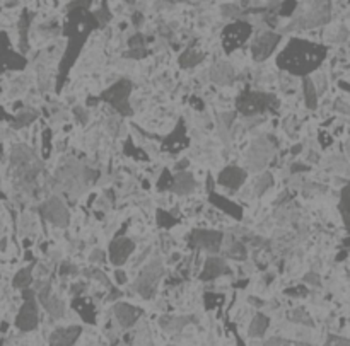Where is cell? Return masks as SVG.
Returning <instances> with one entry per match:
<instances>
[{"label":"cell","mask_w":350,"mask_h":346,"mask_svg":"<svg viewBox=\"0 0 350 346\" xmlns=\"http://www.w3.org/2000/svg\"><path fill=\"white\" fill-rule=\"evenodd\" d=\"M96 28H99V23L94 12H89V9L77 7V9L68 10L65 29H63V33H65V36L68 38V43H67L65 55H63L60 62V73H58L57 90L62 89L72 65L76 63L77 56L81 55V50L84 48V45H86L87 36Z\"/></svg>","instance_id":"6da1fadb"},{"label":"cell","mask_w":350,"mask_h":346,"mask_svg":"<svg viewBox=\"0 0 350 346\" xmlns=\"http://www.w3.org/2000/svg\"><path fill=\"white\" fill-rule=\"evenodd\" d=\"M326 51L325 45L292 38L284 48V51L279 53L277 67L296 77H307L323 63L326 58Z\"/></svg>","instance_id":"7a4b0ae2"},{"label":"cell","mask_w":350,"mask_h":346,"mask_svg":"<svg viewBox=\"0 0 350 346\" xmlns=\"http://www.w3.org/2000/svg\"><path fill=\"white\" fill-rule=\"evenodd\" d=\"M279 99L273 94L258 92V90H245L243 94L237 95L236 99V109L237 113L245 116H254L262 114L265 111L279 109Z\"/></svg>","instance_id":"3957f363"},{"label":"cell","mask_w":350,"mask_h":346,"mask_svg":"<svg viewBox=\"0 0 350 346\" xmlns=\"http://www.w3.org/2000/svg\"><path fill=\"white\" fill-rule=\"evenodd\" d=\"M132 87L134 86H132L128 79H120L118 82H115L113 86L106 89L104 92L101 94L99 99L113 106L121 116H132L134 114V109H132V106L128 103Z\"/></svg>","instance_id":"277c9868"},{"label":"cell","mask_w":350,"mask_h":346,"mask_svg":"<svg viewBox=\"0 0 350 346\" xmlns=\"http://www.w3.org/2000/svg\"><path fill=\"white\" fill-rule=\"evenodd\" d=\"M162 273H164V270H162L161 259H152L151 263L142 270L139 278H137L135 285H134L135 292L142 295V299H147V300L152 299L157 292V286H159V281L162 278Z\"/></svg>","instance_id":"5b68a950"},{"label":"cell","mask_w":350,"mask_h":346,"mask_svg":"<svg viewBox=\"0 0 350 346\" xmlns=\"http://www.w3.org/2000/svg\"><path fill=\"white\" fill-rule=\"evenodd\" d=\"M251 33V24L245 23V21H236L232 24H227L222 31V48L226 50V53H232L246 43Z\"/></svg>","instance_id":"8992f818"},{"label":"cell","mask_w":350,"mask_h":346,"mask_svg":"<svg viewBox=\"0 0 350 346\" xmlns=\"http://www.w3.org/2000/svg\"><path fill=\"white\" fill-rule=\"evenodd\" d=\"M222 239L224 234L220 230H207V228H195L188 236V246L209 251L212 254H217L220 251Z\"/></svg>","instance_id":"52a82bcc"},{"label":"cell","mask_w":350,"mask_h":346,"mask_svg":"<svg viewBox=\"0 0 350 346\" xmlns=\"http://www.w3.org/2000/svg\"><path fill=\"white\" fill-rule=\"evenodd\" d=\"M40 316H38V303L34 299V292L29 289H24V305L21 307V311L15 319V326L21 331H33L38 326Z\"/></svg>","instance_id":"ba28073f"},{"label":"cell","mask_w":350,"mask_h":346,"mask_svg":"<svg viewBox=\"0 0 350 346\" xmlns=\"http://www.w3.org/2000/svg\"><path fill=\"white\" fill-rule=\"evenodd\" d=\"M280 40H282V38H280V34L272 33V31L263 33L260 38L254 40L253 45H251L253 60L254 62H265V60H267V58L275 51V48L279 46Z\"/></svg>","instance_id":"9c48e42d"},{"label":"cell","mask_w":350,"mask_h":346,"mask_svg":"<svg viewBox=\"0 0 350 346\" xmlns=\"http://www.w3.org/2000/svg\"><path fill=\"white\" fill-rule=\"evenodd\" d=\"M40 214L43 215L46 220L51 222L53 225L58 227H67L68 225V210L65 208L63 201L58 198H50L40 206Z\"/></svg>","instance_id":"30bf717a"},{"label":"cell","mask_w":350,"mask_h":346,"mask_svg":"<svg viewBox=\"0 0 350 346\" xmlns=\"http://www.w3.org/2000/svg\"><path fill=\"white\" fill-rule=\"evenodd\" d=\"M134 251H135L134 241H130L128 237H123V236H116L113 241H111L109 249H108L109 261L115 266H123Z\"/></svg>","instance_id":"8fae6325"},{"label":"cell","mask_w":350,"mask_h":346,"mask_svg":"<svg viewBox=\"0 0 350 346\" xmlns=\"http://www.w3.org/2000/svg\"><path fill=\"white\" fill-rule=\"evenodd\" d=\"M38 299L41 302L48 314L53 319H60L63 316V302L60 299H57L55 295H51V285L50 281H41L38 285Z\"/></svg>","instance_id":"7c38bea8"},{"label":"cell","mask_w":350,"mask_h":346,"mask_svg":"<svg viewBox=\"0 0 350 346\" xmlns=\"http://www.w3.org/2000/svg\"><path fill=\"white\" fill-rule=\"evenodd\" d=\"M26 60L17 53L9 50V40L7 34L0 33V70L5 68H12V70H21L24 68Z\"/></svg>","instance_id":"4fadbf2b"},{"label":"cell","mask_w":350,"mask_h":346,"mask_svg":"<svg viewBox=\"0 0 350 346\" xmlns=\"http://www.w3.org/2000/svg\"><path fill=\"white\" fill-rule=\"evenodd\" d=\"M246 181V171L237 166H229L226 169H222L219 178H217V183L220 186H226L227 189H240Z\"/></svg>","instance_id":"5bb4252c"},{"label":"cell","mask_w":350,"mask_h":346,"mask_svg":"<svg viewBox=\"0 0 350 346\" xmlns=\"http://www.w3.org/2000/svg\"><path fill=\"white\" fill-rule=\"evenodd\" d=\"M190 145V138L187 137V130H185L183 121H179L176 128L173 130V133H169V137H166L162 140V150H168L171 153H176L183 148H187Z\"/></svg>","instance_id":"9a60e30c"},{"label":"cell","mask_w":350,"mask_h":346,"mask_svg":"<svg viewBox=\"0 0 350 346\" xmlns=\"http://www.w3.org/2000/svg\"><path fill=\"white\" fill-rule=\"evenodd\" d=\"M113 311H115L116 319H118L120 326L123 328V329L132 328L137 321H139V317L142 316V309L134 307V305H130V303H125V302L116 303V305L113 307Z\"/></svg>","instance_id":"2e32d148"},{"label":"cell","mask_w":350,"mask_h":346,"mask_svg":"<svg viewBox=\"0 0 350 346\" xmlns=\"http://www.w3.org/2000/svg\"><path fill=\"white\" fill-rule=\"evenodd\" d=\"M229 273V268H227L226 261L222 258H217V256H212L205 261L204 264V271L200 273V280L201 281H212L215 278H219L222 275H227Z\"/></svg>","instance_id":"e0dca14e"},{"label":"cell","mask_w":350,"mask_h":346,"mask_svg":"<svg viewBox=\"0 0 350 346\" xmlns=\"http://www.w3.org/2000/svg\"><path fill=\"white\" fill-rule=\"evenodd\" d=\"M82 328L81 326H68V328H58L51 333L50 336V344L55 346H70L77 341V338L81 336Z\"/></svg>","instance_id":"ac0fdd59"},{"label":"cell","mask_w":350,"mask_h":346,"mask_svg":"<svg viewBox=\"0 0 350 346\" xmlns=\"http://www.w3.org/2000/svg\"><path fill=\"white\" fill-rule=\"evenodd\" d=\"M209 201L214 206H217V208H220L222 212H226L227 215H231L232 218H236V220H241L243 218V208L240 205H236V203H232V201H229L226 198V196H222V195H217V193H212L209 195Z\"/></svg>","instance_id":"d6986e66"},{"label":"cell","mask_w":350,"mask_h":346,"mask_svg":"<svg viewBox=\"0 0 350 346\" xmlns=\"http://www.w3.org/2000/svg\"><path fill=\"white\" fill-rule=\"evenodd\" d=\"M195 186H197V181H195L193 174L188 172V171H181L174 176V181H173V191L179 196H185V195H190L192 191L195 189Z\"/></svg>","instance_id":"ffe728a7"},{"label":"cell","mask_w":350,"mask_h":346,"mask_svg":"<svg viewBox=\"0 0 350 346\" xmlns=\"http://www.w3.org/2000/svg\"><path fill=\"white\" fill-rule=\"evenodd\" d=\"M210 79L219 86H229L234 81V70L229 63L222 62V63H215L214 67L210 68Z\"/></svg>","instance_id":"44dd1931"},{"label":"cell","mask_w":350,"mask_h":346,"mask_svg":"<svg viewBox=\"0 0 350 346\" xmlns=\"http://www.w3.org/2000/svg\"><path fill=\"white\" fill-rule=\"evenodd\" d=\"M72 307L76 309L77 314H81V317L87 324L96 322V312H94V305H93L91 300H87V299H84V297L77 295L76 299L72 300Z\"/></svg>","instance_id":"7402d4cb"},{"label":"cell","mask_w":350,"mask_h":346,"mask_svg":"<svg viewBox=\"0 0 350 346\" xmlns=\"http://www.w3.org/2000/svg\"><path fill=\"white\" fill-rule=\"evenodd\" d=\"M192 321H195V317H171V316H166V317H161L159 319V324H161V328L164 331H169V333H174V331H181V329L190 324Z\"/></svg>","instance_id":"603a6c76"},{"label":"cell","mask_w":350,"mask_h":346,"mask_svg":"<svg viewBox=\"0 0 350 346\" xmlns=\"http://www.w3.org/2000/svg\"><path fill=\"white\" fill-rule=\"evenodd\" d=\"M270 319L265 316V314L258 312L256 316L253 317V321L250 324V336L251 338H262L268 329Z\"/></svg>","instance_id":"cb8c5ba5"},{"label":"cell","mask_w":350,"mask_h":346,"mask_svg":"<svg viewBox=\"0 0 350 346\" xmlns=\"http://www.w3.org/2000/svg\"><path fill=\"white\" fill-rule=\"evenodd\" d=\"M204 58H205L204 53H200L197 50H192V48H188L187 51H183L181 55H179L178 63L183 68H192V67H197L200 62H204Z\"/></svg>","instance_id":"d4e9b609"},{"label":"cell","mask_w":350,"mask_h":346,"mask_svg":"<svg viewBox=\"0 0 350 346\" xmlns=\"http://www.w3.org/2000/svg\"><path fill=\"white\" fill-rule=\"evenodd\" d=\"M338 208H340V214H342V218H343V223H345L347 230L350 232V183L345 186V188L342 189L340 205H338Z\"/></svg>","instance_id":"484cf974"},{"label":"cell","mask_w":350,"mask_h":346,"mask_svg":"<svg viewBox=\"0 0 350 346\" xmlns=\"http://www.w3.org/2000/svg\"><path fill=\"white\" fill-rule=\"evenodd\" d=\"M302 89H304L306 106L309 109H316V106H318V92H316L315 84H312V81L309 77H304V81H302Z\"/></svg>","instance_id":"4316f807"},{"label":"cell","mask_w":350,"mask_h":346,"mask_svg":"<svg viewBox=\"0 0 350 346\" xmlns=\"http://www.w3.org/2000/svg\"><path fill=\"white\" fill-rule=\"evenodd\" d=\"M31 281H33V271H31V266H28V268L21 270L17 275L14 276V286L15 289H28V286L31 285Z\"/></svg>","instance_id":"83f0119b"},{"label":"cell","mask_w":350,"mask_h":346,"mask_svg":"<svg viewBox=\"0 0 350 346\" xmlns=\"http://www.w3.org/2000/svg\"><path fill=\"white\" fill-rule=\"evenodd\" d=\"M36 118H38V113H36V111H31V109L23 111V113H21L17 118L12 121V126L14 128H24V126L33 123Z\"/></svg>","instance_id":"f1b7e54d"},{"label":"cell","mask_w":350,"mask_h":346,"mask_svg":"<svg viewBox=\"0 0 350 346\" xmlns=\"http://www.w3.org/2000/svg\"><path fill=\"white\" fill-rule=\"evenodd\" d=\"M156 214H157V223H159V227H162V228H171V227L178 225V223H179V220H178L176 217H173L171 214H168V212H164L161 208H159Z\"/></svg>","instance_id":"f546056e"},{"label":"cell","mask_w":350,"mask_h":346,"mask_svg":"<svg viewBox=\"0 0 350 346\" xmlns=\"http://www.w3.org/2000/svg\"><path fill=\"white\" fill-rule=\"evenodd\" d=\"M123 152L126 153V156H130V157H135L137 161H149V157H147V153L142 150V148H134V145H132V140L128 138L125 143V148H123Z\"/></svg>","instance_id":"4dcf8cb0"},{"label":"cell","mask_w":350,"mask_h":346,"mask_svg":"<svg viewBox=\"0 0 350 346\" xmlns=\"http://www.w3.org/2000/svg\"><path fill=\"white\" fill-rule=\"evenodd\" d=\"M272 184H273L272 174H268V172L262 174V176L258 178V181H256V195L262 196L268 188H272Z\"/></svg>","instance_id":"1f68e13d"},{"label":"cell","mask_w":350,"mask_h":346,"mask_svg":"<svg viewBox=\"0 0 350 346\" xmlns=\"http://www.w3.org/2000/svg\"><path fill=\"white\" fill-rule=\"evenodd\" d=\"M227 256L232 258V259H245L246 258V247H245V244L240 242V241L232 242L231 247H229V251H227Z\"/></svg>","instance_id":"d6a6232c"},{"label":"cell","mask_w":350,"mask_h":346,"mask_svg":"<svg viewBox=\"0 0 350 346\" xmlns=\"http://www.w3.org/2000/svg\"><path fill=\"white\" fill-rule=\"evenodd\" d=\"M173 181H174V176L169 174V169H162V176L157 181V189L166 191L169 188H173Z\"/></svg>","instance_id":"836d02e7"},{"label":"cell","mask_w":350,"mask_h":346,"mask_svg":"<svg viewBox=\"0 0 350 346\" xmlns=\"http://www.w3.org/2000/svg\"><path fill=\"white\" fill-rule=\"evenodd\" d=\"M224 302V297L222 295H215V294H205L204 295V305L207 311H212L214 307L220 305V303Z\"/></svg>","instance_id":"e575fe53"},{"label":"cell","mask_w":350,"mask_h":346,"mask_svg":"<svg viewBox=\"0 0 350 346\" xmlns=\"http://www.w3.org/2000/svg\"><path fill=\"white\" fill-rule=\"evenodd\" d=\"M94 15H96L99 26H104V24L109 23V21H111V12H109V9H108V5H106V2L101 4V9L96 10V12H94Z\"/></svg>","instance_id":"d590c367"},{"label":"cell","mask_w":350,"mask_h":346,"mask_svg":"<svg viewBox=\"0 0 350 346\" xmlns=\"http://www.w3.org/2000/svg\"><path fill=\"white\" fill-rule=\"evenodd\" d=\"M147 41H151L149 38H147V36L137 33V34L132 36V38H128V46H130V50H137V48H145Z\"/></svg>","instance_id":"8d00e7d4"},{"label":"cell","mask_w":350,"mask_h":346,"mask_svg":"<svg viewBox=\"0 0 350 346\" xmlns=\"http://www.w3.org/2000/svg\"><path fill=\"white\" fill-rule=\"evenodd\" d=\"M290 319L296 322H302V324H306V326H312V321L309 319V316L306 314L304 309H296L294 314H290Z\"/></svg>","instance_id":"74e56055"},{"label":"cell","mask_w":350,"mask_h":346,"mask_svg":"<svg viewBox=\"0 0 350 346\" xmlns=\"http://www.w3.org/2000/svg\"><path fill=\"white\" fill-rule=\"evenodd\" d=\"M28 24H29V14L24 12L21 19V48L26 50V36H28Z\"/></svg>","instance_id":"f35d334b"},{"label":"cell","mask_w":350,"mask_h":346,"mask_svg":"<svg viewBox=\"0 0 350 346\" xmlns=\"http://www.w3.org/2000/svg\"><path fill=\"white\" fill-rule=\"evenodd\" d=\"M149 50L147 48H137V50H128L123 53V58H134V60H142V58L149 56Z\"/></svg>","instance_id":"ab89813d"},{"label":"cell","mask_w":350,"mask_h":346,"mask_svg":"<svg viewBox=\"0 0 350 346\" xmlns=\"http://www.w3.org/2000/svg\"><path fill=\"white\" fill-rule=\"evenodd\" d=\"M284 294L289 295V297H306L307 295V289L304 285H299V286H294V289H287Z\"/></svg>","instance_id":"60d3db41"},{"label":"cell","mask_w":350,"mask_h":346,"mask_svg":"<svg viewBox=\"0 0 350 346\" xmlns=\"http://www.w3.org/2000/svg\"><path fill=\"white\" fill-rule=\"evenodd\" d=\"M296 7H298V2H284L282 5H280L279 15H290L294 12Z\"/></svg>","instance_id":"b9f144b4"},{"label":"cell","mask_w":350,"mask_h":346,"mask_svg":"<svg viewBox=\"0 0 350 346\" xmlns=\"http://www.w3.org/2000/svg\"><path fill=\"white\" fill-rule=\"evenodd\" d=\"M87 275H91V276H93V278H94V280H98V281H101V283H103V285H106V286H109V289H111V283H109L108 276H106V275H104V273H103V271H101V270H94V271H93V273H87Z\"/></svg>","instance_id":"7bdbcfd3"},{"label":"cell","mask_w":350,"mask_h":346,"mask_svg":"<svg viewBox=\"0 0 350 346\" xmlns=\"http://www.w3.org/2000/svg\"><path fill=\"white\" fill-rule=\"evenodd\" d=\"M263 344L265 346H289V344H294V343L289 341V339H285V338H272V339H267Z\"/></svg>","instance_id":"ee69618b"},{"label":"cell","mask_w":350,"mask_h":346,"mask_svg":"<svg viewBox=\"0 0 350 346\" xmlns=\"http://www.w3.org/2000/svg\"><path fill=\"white\" fill-rule=\"evenodd\" d=\"M222 14H224L226 17H229V15H231V17H236V15L241 14V10L237 9L236 5H229V4H227V5H222Z\"/></svg>","instance_id":"f6af8a7d"},{"label":"cell","mask_w":350,"mask_h":346,"mask_svg":"<svg viewBox=\"0 0 350 346\" xmlns=\"http://www.w3.org/2000/svg\"><path fill=\"white\" fill-rule=\"evenodd\" d=\"M60 273L62 275H79V270H77V266H73L70 263H62Z\"/></svg>","instance_id":"bcb514c9"},{"label":"cell","mask_w":350,"mask_h":346,"mask_svg":"<svg viewBox=\"0 0 350 346\" xmlns=\"http://www.w3.org/2000/svg\"><path fill=\"white\" fill-rule=\"evenodd\" d=\"M73 114L77 116V120L81 121L82 125L87 123V113H86V109H84V108H79V106H76V108H73Z\"/></svg>","instance_id":"7dc6e473"},{"label":"cell","mask_w":350,"mask_h":346,"mask_svg":"<svg viewBox=\"0 0 350 346\" xmlns=\"http://www.w3.org/2000/svg\"><path fill=\"white\" fill-rule=\"evenodd\" d=\"M304 283H312V285H320V275L311 271L304 276Z\"/></svg>","instance_id":"c3c4849f"},{"label":"cell","mask_w":350,"mask_h":346,"mask_svg":"<svg viewBox=\"0 0 350 346\" xmlns=\"http://www.w3.org/2000/svg\"><path fill=\"white\" fill-rule=\"evenodd\" d=\"M309 171V166H304V164H299V162H294L292 166H290V172L296 174V172H306Z\"/></svg>","instance_id":"681fc988"},{"label":"cell","mask_w":350,"mask_h":346,"mask_svg":"<svg viewBox=\"0 0 350 346\" xmlns=\"http://www.w3.org/2000/svg\"><path fill=\"white\" fill-rule=\"evenodd\" d=\"M86 283H76V285H72V289H70V292H72V295H81L84 290H86Z\"/></svg>","instance_id":"f907efd6"},{"label":"cell","mask_w":350,"mask_h":346,"mask_svg":"<svg viewBox=\"0 0 350 346\" xmlns=\"http://www.w3.org/2000/svg\"><path fill=\"white\" fill-rule=\"evenodd\" d=\"M326 344H350V339H343V338L330 336V339H328V341H326Z\"/></svg>","instance_id":"816d5d0a"},{"label":"cell","mask_w":350,"mask_h":346,"mask_svg":"<svg viewBox=\"0 0 350 346\" xmlns=\"http://www.w3.org/2000/svg\"><path fill=\"white\" fill-rule=\"evenodd\" d=\"M93 261V263H101V261H104V253L103 251H93V254H91V258H89Z\"/></svg>","instance_id":"f5cc1de1"},{"label":"cell","mask_w":350,"mask_h":346,"mask_svg":"<svg viewBox=\"0 0 350 346\" xmlns=\"http://www.w3.org/2000/svg\"><path fill=\"white\" fill-rule=\"evenodd\" d=\"M115 276H116V281H118L120 285L126 283V275H125V271H123V270H116V271H115Z\"/></svg>","instance_id":"db71d44e"},{"label":"cell","mask_w":350,"mask_h":346,"mask_svg":"<svg viewBox=\"0 0 350 346\" xmlns=\"http://www.w3.org/2000/svg\"><path fill=\"white\" fill-rule=\"evenodd\" d=\"M132 23H134V26H142V23H144V15H142V12H135L134 15H132Z\"/></svg>","instance_id":"11a10c76"},{"label":"cell","mask_w":350,"mask_h":346,"mask_svg":"<svg viewBox=\"0 0 350 346\" xmlns=\"http://www.w3.org/2000/svg\"><path fill=\"white\" fill-rule=\"evenodd\" d=\"M50 156V130H45V157Z\"/></svg>","instance_id":"9f6ffc18"},{"label":"cell","mask_w":350,"mask_h":346,"mask_svg":"<svg viewBox=\"0 0 350 346\" xmlns=\"http://www.w3.org/2000/svg\"><path fill=\"white\" fill-rule=\"evenodd\" d=\"M320 142H321L323 147L330 145V143H331V137H325V133H320Z\"/></svg>","instance_id":"6f0895ef"},{"label":"cell","mask_w":350,"mask_h":346,"mask_svg":"<svg viewBox=\"0 0 350 346\" xmlns=\"http://www.w3.org/2000/svg\"><path fill=\"white\" fill-rule=\"evenodd\" d=\"M192 103L197 104V106H195L197 109H204V103H201V101H198L197 98H192Z\"/></svg>","instance_id":"680465c9"},{"label":"cell","mask_w":350,"mask_h":346,"mask_svg":"<svg viewBox=\"0 0 350 346\" xmlns=\"http://www.w3.org/2000/svg\"><path fill=\"white\" fill-rule=\"evenodd\" d=\"M248 300H250L251 303H253V305H256V307H262L263 305V300H256V299H253V297H250V299H248Z\"/></svg>","instance_id":"91938a15"},{"label":"cell","mask_w":350,"mask_h":346,"mask_svg":"<svg viewBox=\"0 0 350 346\" xmlns=\"http://www.w3.org/2000/svg\"><path fill=\"white\" fill-rule=\"evenodd\" d=\"M188 161H183V162H179V164H176V169L179 171V169H185V167H188Z\"/></svg>","instance_id":"94428289"},{"label":"cell","mask_w":350,"mask_h":346,"mask_svg":"<svg viewBox=\"0 0 350 346\" xmlns=\"http://www.w3.org/2000/svg\"><path fill=\"white\" fill-rule=\"evenodd\" d=\"M301 150H302V147H301V145H294L292 153H298V152H301Z\"/></svg>","instance_id":"6125c7cd"},{"label":"cell","mask_w":350,"mask_h":346,"mask_svg":"<svg viewBox=\"0 0 350 346\" xmlns=\"http://www.w3.org/2000/svg\"><path fill=\"white\" fill-rule=\"evenodd\" d=\"M340 87H342V89H347V90H350V84H347V82H340Z\"/></svg>","instance_id":"be15d7a7"}]
</instances>
